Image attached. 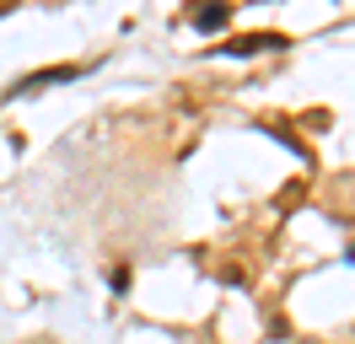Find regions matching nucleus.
Wrapping results in <instances>:
<instances>
[{
    "label": "nucleus",
    "mask_w": 355,
    "mask_h": 344,
    "mask_svg": "<svg viewBox=\"0 0 355 344\" xmlns=\"http://www.w3.org/2000/svg\"><path fill=\"white\" fill-rule=\"evenodd\" d=\"M189 22H194L200 33H221L226 22H232V6H216V0H205V6H194V11H189Z\"/></svg>",
    "instance_id": "nucleus-1"
},
{
    "label": "nucleus",
    "mask_w": 355,
    "mask_h": 344,
    "mask_svg": "<svg viewBox=\"0 0 355 344\" xmlns=\"http://www.w3.org/2000/svg\"><path fill=\"white\" fill-rule=\"evenodd\" d=\"M76 76H81L76 64H60V70H38V76L17 81V92H11V97H27V92H38V86H49V81H76Z\"/></svg>",
    "instance_id": "nucleus-2"
},
{
    "label": "nucleus",
    "mask_w": 355,
    "mask_h": 344,
    "mask_svg": "<svg viewBox=\"0 0 355 344\" xmlns=\"http://www.w3.org/2000/svg\"><path fill=\"white\" fill-rule=\"evenodd\" d=\"M259 49H286V38L280 33H248V38L226 43V54H259Z\"/></svg>",
    "instance_id": "nucleus-3"
},
{
    "label": "nucleus",
    "mask_w": 355,
    "mask_h": 344,
    "mask_svg": "<svg viewBox=\"0 0 355 344\" xmlns=\"http://www.w3.org/2000/svg\"><path fill=\"white\" fill-rule=\"evenodd\" d=\"M307 344H312V339H307Z\"/></svg>",
    "instance_id": "nucleus-4"
}]
</instances>
